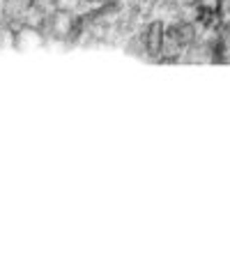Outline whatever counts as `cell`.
<instances>
[{"label": "cell", "mask_w": 230, "mask_h": 258, "mask_svg": "<svg viewBox=\"0 0 230 258\" xmlns=\"http://www.w3.org/2000/svg\"><path fill=\"white\" fill-rule=\"evenodd\" d=\"M14 42H16L19 48H32V46H42L44 37H42V32H39L37 28L28 26V28H23L21 32H16Z\"/></svg>", "instance_id": "6da1fadb"}, {"label": "cell", "mask_w": 230, "mask_h": 258, "mask_svg": "<svg viewBox=\"0 0 230 258\" xmlns=\"http://www.w3.org/2000/svg\"><path fill=\"white\" fill-rule=\"evenodd\" d=\"M51 28H53V32L58 37H64V35L71 30V16L64 14V12H58V14L51 19Z\"/></svg>", "instance_id": "7a4b0ae2"}, {"label": "cell", "mask_w": 230, "mask_h": 258, "mask_svg": "<svg viewBox=\"0 0 230 258\" xmlns=\"http://www.w3.org/2000/svg\"><path fill=\"white\" fill-rule=\"evenodd\" d=\"M161 39H164V28H161V23H155L147 32V48H150L152 55H157L161 51Z\"/></svg>", "instance_id": "3957f363"}, {"label": "cell", "mask_w": 230, "mask_h": 258, "mask_svg": "<svg viewBox=\"0 0 230 258\" xmlns=\"http://www.w3.org/2000/svg\"><path fill=\"white\" fill-rule=\"evenodd\" d=\"M86 3H99V0H86Z\"/></svg>", "instance_id": "277c9868"}]
</instances>
